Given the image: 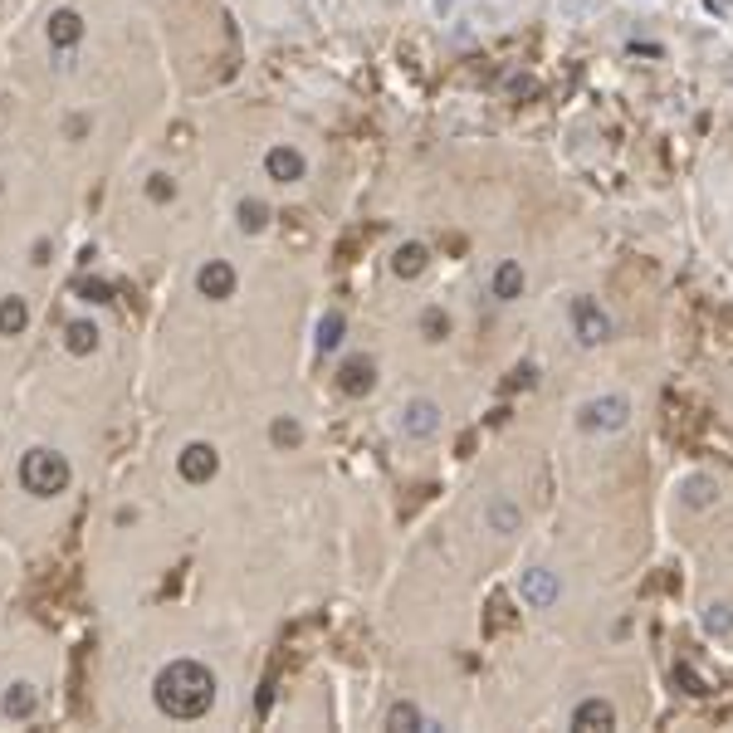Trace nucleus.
Instances as JSON below:
<instances>
[{
    "label": "nucleus",
    "mask_w": 733,
    "mask_h": 733,
    "mask_svg": "<svg viewBox=\"0 0 733 733\" xmlns=\"http://www.w3.org/2000/svg\"><path fill=\"white\" fill-rule=\"evenodd\" d=\"M152 699H156V709H162L166 719H181V724L206 719L211 704H215V675L201 665V660H172V665L156 675Z\"/></svg>",
    "instance_id": "1"
},
{
    "label": "nucleus",
    "mask_w": 733,
    "mask_h": 733,
    "mask_svg": "<svg viewBox=\"0 0 733 733\" xmlns=\"http://www.w3.org/2000/svg\"><path fill=\"white\" fill-rule=\"evenodd\" d=\"M69 479H73V469H69V459L59 455V450L35 445V450H25V455H20V489H25L29 499H55V494H64Z\"/></svg>",
    "instance_id": "2"
},
{
    "label": "nucleus",
    "mask_w": 733,
    "mask_h": 733,
    "mask_svg": "<svg viewBox=\"0 0 733 733\" xmlns=\"http://www.w3.org/2000/svg\"><path fill=\"white\" fill-rule=\"evenodd\" d=\"M626 421H631V396L626 392H606V396H592V401L577 406V425L582 431H626Z\"/></svg>",
    "instance_id": "3"
},
{
    "label": "nucleus",
    "mask_w": 733,
    "mask_h": 733,
    "mask_svg": "<svg viewBox=\"0 0 733 733\" xmlns=\"http://www.w3.org/2000/svg\"><path fill=\"white\" fill-rule=\"evenodd\" d=\"M396 425H401L406 440H435L440 425H445V411H440V401H431V396H416V401H406L401 411H396Z\"/></svg>",
    "instance_id": "4"
},
{
    "label": "nucleus",
    "mask_w": 733,
    "mask_h": 733,
    "mask_svg": "<svg viewBox=\"0 0 733 733\" xmlns=\"http://www.w3.org/2000/svg\"><path fill=\"white\" fill-rule=\"evenodd\" d=\"M518 602L528 606V611H548V606L562 602V577L552 568H528L518 577Z\"/></svg>",
    "instance_id": "5"
},
{
    "label": "nucleus",
    "mask_w": 733,
    "mask_h": 733,
    "mask_svg": "<svg viewBox=\"0 0 733 733\" xmlns=\"http://www.w3.org/2000/svg\"><path fill=\"white\" fill-rule=\"evenodd\" d=\"M568 313H572V333H577L582 348H596V342L611 338V318H606V308L596 299H586V293H582V299H572Z\"/></svg>",
    "instance_id": "6"
},
{
    "label": "nucleus",
    "mask_w": 733,
    "mask_h": 733,
    "mask_svg": "<svg viewBox=\"0 0 733 733\" xmlns=\"http://www.w3.org/2000/svg\"><path fill=\"white\" fill-rule=\"evenodd\" d=\"M215 469H220V455H215V445H206V440H191V445L176 455V475H181L186 484H211Z\"/></svg>",
    "instance_id": "7"
},
{
    "label": "nucleus",
    "mask_w": 733,
    "mask_h": 733,
    "mask_svg": "<svg viewBox=\"0 0 733 733\" xmlns=\"http://www.w3.org/2000/svg\"><path fill=\"white\" fill-rule=\"evenodd\" d=\"M235 284H240V274H235V265H230V259H206V265L196 269V289H201V299L225 303L230 293H235Z\"/></svg>",
    "instance_id": "8"
},
{
    "label": "nucleus",
    "mask_w": 733,
    "mask_h": 733,
    "mask_svg": "<svg viewBox=\"0 0 733 733\" xmlns=\"http://www.w3.org/2000/svg\"><path fill=\"white\" fill-rule=\"evenodd\" d=\"M265 172H269V181H279V186H289V181H303V172H308V162H303V152L299 147H269L265 152Z\"/></svg>",
    "instance_id": "9"
},
{
    "label": "nucleus",
    "mask_w": 733,
    "mask_h": 733,
    "mask_svg": "<svg viewBox=\"0 0 733 733\" xmlns=\"http://www.w3.org/2000/svg\"><path fill=\"white\" fill-rule=\"evenodd\" d=\"M484 528L499 533V538L518 533V528H523V504H518V499H509V494H494V499L484 504Z\"/></svg>",
    "instance_id": "10"
},
{
    "label": "nucleus",
    "mask_w": 733,
    "mask_h": 733,
    "mask_svg": "<svg viewBox=\"0 0 733 733\" xmlns=\"http://www.w3.org/2000/svg\"><path fill=\"white\" fill-rule=\"evenodd\" d=\"M39 709V695L29 679H15V685H5V695H0V714L5 719H35Z\"/></svg>",
    "instance_id": "11"
},
{
    "label": "nucleus",
    "mask_w": 733,
    "mask_h": 733,
    "mask_svg": "<svg viewBox=\"0 0 733 733\" xmlns=\"http://www.w3.org/2000/svg\"><path fill=\"white\" fill-rule=\"evenodd\" d=\"M79 39H83V15L79 10H55V15H49V45L73 49Z\"/></svg>",
    "instance_id": "12"
},
{
    "label": "nucleus",
    "mask_w": 733,
    "mask_h": 733,
    "mask_svg": "<svg viewBox=\"0 0 733 733\" xmlns=\"http://www.w3.org/2000/svg\"><path fill=\"white\" fill-rule=\"evenodd\" d=\"M372 382H376V366L366 362V358H352V362H342V372H338V386L348 396H362V392H372Z\"/></svg>",
    "instance_id": "13"
},
{
    "label": "nucleus",
    "mask_w": 733,
    "mask_h": 733,
    "mask_svg": "<svg viewBox=\"0 0 733 733\" xmlns=\"http://www.w3.org/2000/svg\"><path fill=\"white\" fill-rule=\"evenodd\" d=\"M611 724H616V709L606 699H582L572 709V729H611Z\"/></svg>",
    "instance_id": "14"
},
{
    "label": "nucleus",
    "mask_w": 733,
    "mask_h": 733,
    "mask_svg": "<svg viewBox=\"0 0 733 733\" xmlns=\"http://www.w3.org/2000/svg\"><path fill=\"white\" fill-rule=\"evenodd\" d=\"M25 328H29V303L20 299V293L0 299V338H20Z\"/></svg>",
    "instance_id": "15"
},
{
    "label": "nucleus",
    "mask_w": 733,
    "mask_h": 733,
    "mask_svg": "<svg viewBox=\"0 0 733 733\" xmlns=\"http://www.w3.org/2000/svg\"><path fill=\"white\" fill-rule=\"evenodd\" d=\"M64 348L73 352V358H88V352L98 348V323H93V318H73L64 328Z\"/></svg>",
    "instance_id": "16"
},
{
    "label": "nucleus",
    "mask_w": 733,
    "mask_h": 733,
    "mask_svg": "<svg viewBox=\"0 0 733 733\" xmlns=\"http://www.w3.org/2000/svg\"><path fill=\"white\" fill-rule=\"evenodd\" d=\"M518 293H523V265H518V259H504V265H499L494 269V299H518Z\"/></svg>",
    "instance_id": "17"
},
{
    "label": "nucleus",
    "mask_w": 733,
    "mask_h": 733,
    "mask_svg": "<svg viewBox=\"0 0 733 733\" xmlns=\"http://www.w3.org/2000/svg\"><path fill=\"white\" fill-rule=\"evenodd\" d=\"M679 494H685L689 509H709V504H714V494H719V484L709 475H689L685 484H679Z\"/></svg>",
    "instance_id": "18"
},
{
    "label": "nucleus",
    "mask_w": 733,
    "mask_h": 733,
    "mask_svg": "<svg viewBox=\"0 0 733 733\" xmlns=\"http://www.w3.org/2000/svg\"><path fill=\"white\" fill-rule=\"evenodd\" d=\"M240 230H245V235H259V230L269 225V206L265 201H240Z\"/></svg>",
    "instance_id": "19"
},
{
    "label": "nucleus",
    "mask_w": 733,
    "mask_h": 733,
    "mask_svg": "<svg viewBox=\"0 0 733 733\" xmlns=\"http://www.w3.org/2000/svg\"><path fill=\"white\" fill-rule=\"evenodd\" d=\"M386 729H425V714L416 704H392L386 709Z\"/></svg>",
    "instance_id": "20"
},
{
    "label": "nucleus",
    "mask_w": 733,
    "mask_h": 733,
    "mask_svg": "<svg viewBox=\"0 0 733 733\" xmlns=\"http://www.w3.org/2000/svg\"><path fill=\"white\" fill-rule=\"evenodd\" d=\"M392 269H396V274H421V269H425V249L421 245H401V249H396V259H392Z\"/></svg>",
    "instance_id": "21"
},
{
    "label": "nucleus",
    "mask_w": 733,
    "mask_h": 733,
    "mask_svg": "<svg viewBox=\"0 0 733 733\" xmlns=\"http://www.w3.org/2000/svg\"><path fill=\"white\" fill-rule=\"evenodd\" d=\"M147 196H152L156 206H166V201L176 196V181H172L166 172H152V176H147Z\"/></svg>",
    "instance_id": "22"
},
{
    "label": "nucleus",
    "mask_w": 733,
    "mask_h": 733,
    "mask_svg": "<svg viewBox=\"0 0 733 733\" xmlns=\"http://www.w3.org/2000/svg\"><path fill=\"white\" fill-rule=\"evenodd\" d=\"M342 342V313H328V318L318 323V348L328 352V348H338Z\"/></svg>",
    "instance_id": "23"
},
{
    "label": "nucleus",
    "mask_w": 733,
    "mask_h": 733,
    "mask_svg": "<svg viewBox=\"0 0 733 733\" xmlns=\"http://www.w3.org/2000/svg\"><path fill=\"white\" fill-rule=\"evenodd\" d=\"M269 440H274V445H299V440H303V431H299V421H289V416H279V421L269 425Z\"/></svg>",
    "instance_id": "24"
},
{
    "label": "nucleus",
    "mask_w": 733,
    "mask_h": 733,
    "mask_svg": "<svg viewBox=\"0 0 733 733\" xmlns=\"http://www.w3.org/2000/svg\"><path fill=\"white\" fill-rule=\"evenodd\" d=\"M704 626H709L714 636H729V631H733V611H729V606H709Z\"/></svg>",
    "instance_id": "25"
},
{
    "label": "nucleus",
    "mask_w": 733,
    "mask_h": 733,
    "mask_svg": "<svg viewBox=\"0 0 733 733\" xmlns=\"http://www.w3.org/2000/svg\"><path fill=\"white\" fill-rule=\"evenodd\" d=\"M83 299H88V303H103V299H108V289H103V284H83Z\"/></svg>",
    "instance_id": "26"
}]
</instances>
